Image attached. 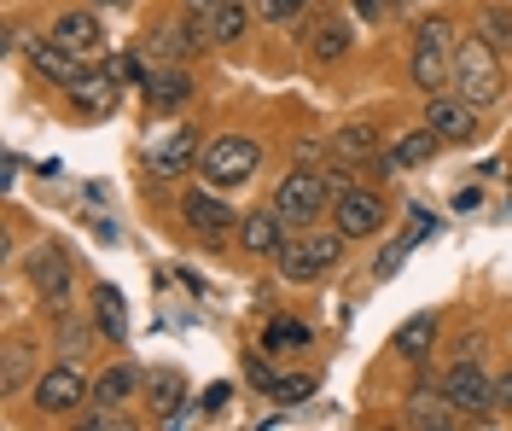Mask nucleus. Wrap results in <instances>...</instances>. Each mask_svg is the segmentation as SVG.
Here are the masks:
<instances>
[{
  "mask_svg": "<svg viewBox=\"0 0 512 431\" xmlns=\"http://www.w3.org/2000/svg\"><path fill=\"white\" fill-rule=\"evenodd\" d=\"M454 94L466 105H495L501 100V65H495V47L483 35H460L454 41Z\"/></svg>",
  "mask_w": 512,
  "mask_h": 431,
  "instance_id": "obj_1",
  "label": "nucleus"
},
{
  "mask_svg": "<svg viewBox=\"0 0 512 431\" xmlns=\"http://www.w3.org/2000/svg\"><path fill=\"white\" fill-rule=\"evenodd\" d=\"M262 164V152H256V140L245 134H222V140H210L204 146V158H198V175H204V187H216V193H233V187H245Z\"/></svg>",
  "mask_w": 512,
  "mask_h": 431,
  "instance_id": "obj_2",
  "label": "nucleus"
},
{
  "mask_svg": "<svg viewBox=\"0 0 512 431\" xmlns=\"http://www.w3.org/2000/svg\"><path fill=\"white\" fill-rule=\"evenodd\" d=\"M414 88H425V94H443V88H454V30H448V18H425V24H419V41H414Z\"/></svg>",
  "mask_w": 512,
  "mask_h": 431,
  "instance_id": "obj_3",
  "label": "nucleus"
},
{
  "mask_svg": "<svg viewBox=\"0 0 512 431\" xmlns=\"http://www.w3.org/2000/svg\"><path fill=\"white\" fill-rule=\"evenodd\" d=\"M338 257H344V228H309L303 239H286L280 245V274L286 280H315V274H326V268H338Z\"/></svg>",
  "mask_w": 512,
  "mask_h": 431,
  "instance_id": "obj_4",
  "label": "nucleus"
},
{
  "mask_svg": "<svg viewBox=\"0 0 512 431\" xmlns=\"http://www.w3.org/2000/svg\"><path fill=\"white\" fill-rule=\"evenodd\" d=\"M332 204V181L326 175H309V169H297V175H286L280 181V193H274V210L286 216V222H320V210Z\"/></svg>",
  "mask_w": 512,
  "mask_h": 431,
  "instance_id": "obj_5",
  "label": "nucleus"
},
{
  "mask_svg": "<svg viewBox=\"0 0 512 431\" xmlns=\"http://www.w3.org/2000/svg\"><path fill=\"white\" fill-rule=\"evenodd\" d=\"M443 391L460 408V420H489L495 414V385H489V373L478 362H454L443 373Z\"/></svg>",
  "mask_w": 512,
  "mask_h": 431,
  "instance_id": "obj_6",
  "label": "nucleus"
},
{
  "mask_svg": "<svg viewBox=\"0 0 512 431\" xmlns=\"http://www.w3.org/2000/svg\"><path fill=\"white\" fill-rule=\"evenodd\" d=\"M332 222L344 228V239H367V233L384 228V199L373 187H344L332 204Z\"/></svg>",
  "mask_w": 512,
  "mask_h": 431,
  "instance_id": "obj_7",
  "label": "nucleus"
},
{
  "mask_svg": "<svg viewBox=\"0 0 512 431\" xmlns=\"http://www.w3.org/2000/svg\"><path fill=\"white\" fill-rule=\"evenodd\" d=\"M82 397H88V385H82V373L70 362L47 367V373L35 379V402H41L47 414H70V408H82Z\"/></svg>",
  "mask_w": 512,
  "mask_h": 431,
  "instance_id": "obj_8",
  "label": "nucleus"
},
{
  "mask_svg": "<svg viewBox=\"0 0 512 431\" xmlns=\"http://www.w3.org/2000/svg\"><path fill=\"white\" fill-rule=\"evenodd\" d=\"M425 123L437 129V140L460 146V140H472V134H478V105H466L460 94H454V100L431 94V111H425Z\"/></svg>",
  "mask_w": 512,
  "mask_h": 431,
  "instance_id": "obj_9",
  "label": "nucleus"
},
{
  "mask_svg": "<svg viewBox=\"0 0 512 431\" xmlns=\"http://www.w3.org/2000/svg\"><path fill=\"white\" fill-rule=\"evenodd\" d=\"M53 41H59L64 53H76V59H99L105 53V30H99L94 12H64L59 24H53Z\"/></svg>",
  "mask_w": 512,
  "mask_h": 431,
  "instance_id": "obj_10",
  "label": "nucleus"
},
{
  "mask_svg": "<svg viewBox=\"0 0 512 431\" xmlns=\"http://www.w3.org/2000/svg\"><path fill=\"white\" fill-rule=\"evenodd\" d=\"M198 158H204V146H198V134H192V129H169L158 146L146 152L152 175H181V169H192Z\"/></svg>",
  "mask_w": 512,
  "mask_h": 431,
  "instance_id": "obj_11",
  "label": "nucleus"
},
{
  "mask_svg": "<svg viewBox=\"0 0 512 431\" xmlns=\"http://www.w3.org/2000/svg\"><path fill=\"white\" fill-rule=\"evenodd\" d=\"M408 426H419V431H454L460 426V408L448 402V391H414L408 397Z\"/></svg>",
  "mask_w": 512,
  "mask_h": 431,
  "instance_id": "obj_12",
  "label": "nucleus"
},
{
  "mask_svg": "<svg viewBox=\"0 0 512 431\" xmlns=\"http://www.w3.org/2000/svg\"><path fill=\"white\" fill-rule=\"evenodd\" d=\"M239 239H245L251 257H280V245H286V216H280V210H256V216L239 222Z\"/></svg>",
  "mask_w": 512,
  "mask_h": 431,
  "instance_id": "obj_13",
  "label": "nucleus"
},
{
  "mask_svg": "<svg viewBox=\"0 0 512 431\" xmlns=\"http://www.w3.org/2000/svg\"><path fill=\"white\" fill-rule=\"evenodd\" d=\"M30 280L35 292L59 309L64 292H70V268H64V251H53V245H41V251H30Z\"/></svg>",
  "mask_w": 512,
  "mask_h": 431,
  "instance_id": "obj_14",
  "label": "nucleus"
},
{
  "mask_svg": "<svg viewBox=\"0 0 512 431\" xmlns=\"http://www.w3.org/2000/svg\"><path fill=\"white\" fill-rule=\"evenodd\" d=\"M187 222L204 233V239H222V233L239 222V216H233L222 199H216V187H198V193H187Z\"/></svg>",
  "mask_w": 512,
  "mask_h": 431,
  "instance_id": "obj_15",
  "label": "nucleus"
},
{
  "mask_svg": "<svg viewBox=\"0 0 512 431\" xmlns=\"http://www.w3.org/2000/svg\"><path fill=\"white\" fill-rule=\"evenodd\" d=\"M146 391H152V408H158V426H169V420L187 408V385H181V373H175V367L146 373Z\"/></svg>",
  "mask_w": 512,
  "mask_h": 431,
  "instance_id": "obj_16",
  "label": "nucleus"
},
{
  "mask_svg": "<svg viewBox=\"0 0 512 431\" xmlns=\"http://www.w3.org/2000/svg\"><path fill=\"white\" fill-rule=\"evenodd\" d=\"M146 373L134 362H117V367H105L99 373V385H94V408H123L128 397H134V385H140Z\"/></svg>",
  "mask_w": 512,
  "mask_h": 431,
  "instance_id": "obj_17",
  "label": "nucleus"
},
{
  "mask_svg": "<svg viewBox=\"0 0 512 431\" xmlns=\"http://www.w3.org/2000/svg\"><path fill=\"white\" fill-rule=\"evenodd\" d=\"M70 100H76V111L105 117V111L117 105V76H111V70H105V76H76V82H70Z\"/></svg>",
  "mask_w": 512,
  "mask_h": 431,
  "instance_id": "obj_18",
  "label": "nucleus"
},
{
  "mask_svg": "<svg viewBox=\"0 0 512 431\" xmlns=\"http://www.w3.org/2000/svg\"><path fill=\"white\" fill-rule=\"evenodd\" d=\"M30 65H35V76H53V82H76L82 70H76V53H64L59 41H30Z\"/></svg>",
  "mask_w": 512,
  "mask_h": 431,
  "instance_id": "obj_19",
  "label": "nucleus"
},
{
  "mask_svg": "<svg viewBox=\"0 0 512 431\" xmlns=\"http://www.w3.org/2000/svg\"><path fill=\"white\" fill-rule=\"evenodd\" d=\"M437 146H443V140H437V129H431V123H425V129H414V134H402V140L390 146V169L431 164V158H437Z\"/></svg>",
  "mask_w": 512,
  "mask_h": 431,
  "instance_id": "obj_20",
  "label": "nucleus"
},
{
  "mask_svg": "<svg viewBox=\"0 0 512 431\" xmlns=\"http://www.w3.org/2000/svg\"><path fill=\"white\" fill-rule=\"evenodd\" d=\"M192 94V76L181 65H169V70H158V76H152V82H146V100L158 105V111H175V105L187 100Z\"/></svg>",
  "mask_w": 512,
  "mask_h": 431,
  "instance_id": "obj_21",
  "label": "nucleus"
},
{
  "mask_svg": "<svg viewBox=\"0 0 512 431\" xmlns=\"http://www.w3.org/2000/svg\"><path fill=\"white\" fill-rule=\"evenodd\" d=\"M94 321H99V332H105L111 344H123V338H128L123 292H117V286H94Z\"/></svg>",
  "mask_w": 512,
  "mask_h": 431,
  "instance_id": "obj_22",
  "label": "nucleus"
},
{
  "mask_svg": "<svg viewBox=\"0 0 512 431\" xmlns=\"http://www.w3.org/2000/svg\"><path fill=\"white\" fill-rule=\"evenodd\" d=\"M204 30H210V41H239V35L251 30V12H245V0H222V6H216V18H210Z\"/></svg>",
  "mask_w": 512,
  "mask_h": 431,
  "instance_id": "obj_23",
  "label": "nucleus"
},
{
  "mask_svg": "<svg viewBox=\"0 0 512 431\" xmlns=\"http://www.w3.org/2000/svg\"><path fill=\"white\" fill-rule=\"evenodd\" d=\"M431 338H437V315L425 309V315H414L408 327L396 332V350H402V356H414V362H425V350H431Z\"/></svg>",
  "mask_w": 512,
  "mask_h": 431,
  "instance_id": "obj_24",
  "label": "nucleus"
},
{
  "mask_svg": "<svg viewBox=\"0 0 512 431\" xmlns=\"http://www.w3.org/2000/svg\"><path fill=\"white\" fill-rule=\"evenodd\" d=\"M338 152H344V158H373V152H379V134L355 123V129H344V134H338Z\"/></svg>",
  "mask_w": 512,
  "mask_h": 431,
  "instance_id": "obj_25",
  "label": "nucleus"
},
{
  "mask_svg": "<svg viewBox=\"0 0 512 431\" xmlns=\"http://www.w3.org/2000/svg\"><path fill=\"white\" fill-rule=\"evenodd\" d=\"M268 397H274V402H309V397H315V379H297V373H291V379H274V391H268Z\"/></svg>",
  "mask_w": 512,
  "mask_h": 431,
  "instance_id": "obj_26",
  "label": "nucleus"
},
{
  "mask_svg": "<svg viewBox=\"0 0 512 431\" xmlns=\"http://www.w3.org/2000/svg\"><path fill=\"white\" fill-rule=\"evenodd\" d=\"M303 338H309V332L297 327V321H274V327L262 332V344H268V350H286V344H303Z\"/></svg>",
  "mask_w": 512,
  "mask_h": 431,
  "instance_id": "obj_27",
  "label": "nucleus"
},
{
  "mask_svg": "<svg viewBox=\"0 0 512 431\" xmlns=\"http://www.w3.org/2000/svg\"><path fill=\"white\" fill-rule=\"evenodd\" d=\"M414 239H419V228L408 233V239H396V245H390V251H384V257H379V280H390V274H396V268L408 263V251H414Z\"/></svg>",
  "mask_w": 512,
  "mask_h": 431,
  "instance_id": "obj_28",
  "label": "nucleus"
},
{
  "mask_svg": "<svg viewBox=\"0 0 512 431\" xmlns=\"http://www.w3.org/2000/svg\"><path fill=\"white\" fill-rule=\"evenodd\" d=\"M303 6H309V0H256V12H262L268 24H286V18H297V12H303Z\"/></svg>",
  "mask_w": 512,
  "mask_h": 431,
  "instance_id": "obj_29",
  "label": "nucleus"
},
{
  "mask_svg": "<svg viewBox=\"0 0 512 431\" xmlns=\"http://www.w3.org/2000/svg\"><path fill=\"white\" fill-rule=\"evenodd\" d=\"M478 35H483V41H489V47H507V41H512V24H507V18H501V12H483Z\"/></svg>",
  "mask_w": 512,
  "mask_h": 431,
  "instance_id": "obj_30",
  "label": "nucleus"
},
{
  "mask_svg": "<svg viewBox=\"0 0 512 431\" xmlns=\"http://www.w3.org/2000/svg\"><path fill=\"white\" fill-rule=\"evenodd\" d=\"M350 47V35H344V24H332V30H320V41H315V59H338Z\"/></svg>",
  "mask_w": 512,
  "mask_h": 431,
  "instance_id": "obj_31",
  "label": "nucleus"
},
{
  "mask_svg": "<svg viewBox=\"0 0 512 431\" xmlns=\"http://www.w3.org/2000/svg\"><path fill=\"white\" fill-rule=\"evenodd\" d=\"M111 76H117V82H140V76H146V65H140L134 53H123V59H111Z\"/></svg>",
  "mask_w": 512,
  "mask_h": 431,
  "instance_id": "obj_32",
  "label": "nucleus"
},
{
  "mask_svg": "<svg viewBox=\"0 0 512 431\" xmlns=\"http://www.w3.org/2000/svg\"><path fill=\"white\" fill-rule=\"evenodd\" d=\"M216 6H222V0H187V18H198V24H210V18H216Z\"/></svg>",
  "mask_w": 512,
  "mask_h": 431,
  "instance_id": "obj_33",
  "label": "nucleus"
},
{
  "mask_svg": "<svg viewBox=\"0 0 512 431\" xmlns=\"http://www.w3.org/2000/svg\"><path fill=\"white\" fill-rule=\"evenodd\" d=\"M495 408H507V414H512V367L495 379Z\"/></svg>",
  "mask_w": 512,
  "mask_h": 431,
  "instance_id": "obj_34",
  "label": "nucleus"
},
{
  "mask_svg": "<svg viewBox=\"0 0 512 431\" xmlns=\"http://www.w3.org/2000/svg\"><path fill=\"white\" fill-rule=\"evenodd\" d=\"M227 397H233V391H227V385H210V391H204V402H198V408H204V414H216V408H222Z\"/></svg>",
  "mask_w": 512,
  "mask_h": 431,
  "instance_id": "obj_35",
  "label": "nucleus"
},
{
  "mask_svg": "<svg viewBox=\"0 0 512 431\" xmlns=\"http://www.w3.org/2000/svg\"><path fill=\"white\" fill-rule=\"evenodd\" d=\"M251 385H262V391H274V373H268L262 362H251Z\"/></svg>",
  "mask_w": 512,
  "mask_h": 431,
  "instance_id": "obj_36",
  "label": "nucleus"
},
{
  "mask_svg": "<svg viewBox=\"0 0 512 431\" xmlns=\"http://www.w3.org/2000/svg\"><path fill=\"white\" fill-rule=\"evenodd\" d=\"M355 12H361V18H379V12H384V0H355Z\"/></svg>",
  "mask_w": 512,
  "mask_h": 431,
  "instance_id": "obj_37",
  "label": "nucleus"
},
{
  "mask_svg": "<svg viewBox=\"0 0 512 431\" xmlns=\"http://www.w3.org/2000/svg\"><path fill=\"white\" fill-rule=\"evenodd\" d=\"M99 6H123V0H99Z\"/></svg>",
  "mask_w": 512,
  "mask_h": 431,
  "instance_id": "obj_38",
  "label": "nucleus"
}]
</instances>
